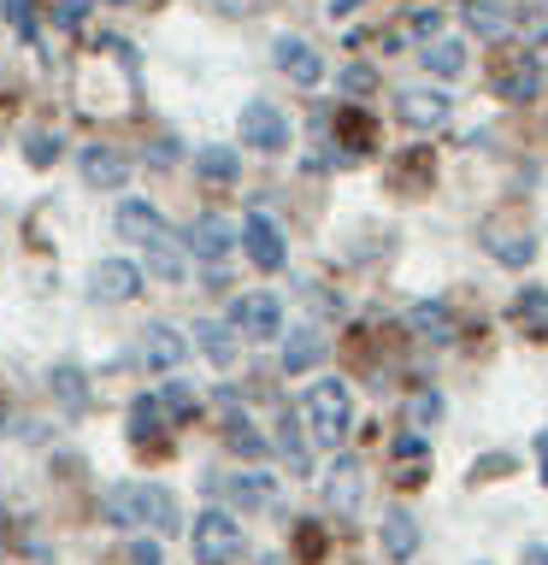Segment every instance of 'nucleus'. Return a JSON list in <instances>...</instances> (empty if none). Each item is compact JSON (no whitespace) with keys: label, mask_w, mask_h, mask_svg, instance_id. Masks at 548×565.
Returning a JSON list of instances; mask_svg holds the SVG:
<instances>
[{"label":"nucleus","mask_w":548,"mask_h":565,"mask_svg":"<svg viewBox=\"0 0 548 565\" xmlns=\"http://www.w3.org/2000/svg\"><path fill=\"white\" fill-rule=\"evenodd\" d=\"M101 512L118 530H154V536H177L183 530V507L166 483H113L101 489Z\"/></svg>","instance_id":"nucleus-1"},{"label":"nucleus","mask_w":548,"mask_h":565,"mask_svg":"<svg viewBox=\"0 0 548 565\" xmlns=\"http://www.w3.org/2000/svg\"><path fill=\"white\" fill-rule=\"evenodd\" d=\"M301 418H307V436L318 441V448H342L348 430H354V395L342 377H318L307 395H301Z\"/></svg>","instance_id":"nucleus-2"},{"label":"nucleus","mask_w":548,"mask_h":565,"mask_svg":"<svg viewBox=\"0 0 548 565\" xmlns=\"http://www.w3.org/2000/svg\"><path fill=\"white\" fill-rule=\"evenodd\" d=\"M189 547H194V565H236L247 554V536H242V519L230 507H207L194 512L189 524Z\"/></svg>","instance_id":"nucleus-3"},{"label":"nucleus","mask_w":548,"mask_h":565,"mask_svg":"<svg viewBox=\"0 0 548 565\" xmlns=\"http://www.w3.org/2000/svg\"><path fill=\"white\" fill-rule=\"evenodd\" d=\"M230 330H236L242 342H277L283 335V300L272 289L242 295L236 307H230Z\"/></svg>","instance_id":"nucleus-4"},{"label":"nucleus","mask_w":548,"mask_h":565,"mask_svg":"<svg viewBox=\"0 0 548 565\" xmlns=\"http://www.w3.org/2000/svg\"><path fill=\"white\" fill-rule=\"evenodd\" d=\"M396 118L407 130H442V124L454 118V95L436 83H419V88H401L396 95Z\"/></svg>","instance_id":"nucleus-5"},{"label":"nucleus","mask_w":548,"mask_h":565,"mask_svg":"<svg viewBox=\"0 0 548 565\" xmlns=\"http://www.w3.org/2000/svg\"><path fill=\"white\" fill-rule=\"evenodd\" d=\"M242 254L260 265V271H283L289 265V242H283V224L272 218V212H247L242 218Z\"/></svg>","instance_id":"nucleus-6"},{"label":"nucleus","mask_w":548,"mask_h":565,"mask_svg":"<svg viewBox=\"0 0 548 565\" xmlns=\"http://www.w3.org/2000/svg\"><path fill=\"white\" fill-rule=\"evenodd\" d=\"M236 130H242V148H254V153H283V148H289V136H295L289 118H283L272 100H247Z\"/></svg>","instance_id":"nucleus-7"},{"label":"nucleus","mask_w":548,"mask_h":565,"mask_svg":"<svg viewBox=\"0 0 548 565\" xmlns=\"http://www.w3.org/2000/svg\"><path fill=\"white\" fill-rule=\"evenodd\" d=\"M366 501V466L354 454H336L330 471H325V507L336 512V519H354Z\"/></svg>","instance_id":"nucleus-8"},{"label":"nucleus","mask_w":548,"mask_h":565,"mask_svg":"<svg viewBox=\"0 0 548 565\" xmlns=\"http://www.w3.org/2000/svg\"><path fill=\"white\" fill-rule=\"evenodd\" d=\"M212 494H224L230 512H260L277 501V477L272 471H230V477H212Z\"/></svg>","instance_id":"nucleus-9"},{"label":"nucleus","mask_w":548,"mask_h":565,"mask_svg":"<svg viewBox=\"0 0 548 565\" xmlns=\"http://www.w3.org/2000/svg\"><path fill=\"white\" fill-rule=\"evenodd\" d=\"M136 360L148 371H166V377H171V371L189 360V335L177 324H166V318H154V324L141 330V342H136Z\"/></svg>","instance_id":"nucleus-10"},{"label":"nucleus","mask_w":548,"mask_h":565,"mask_svg":"<svg viewBox=\"0 0 548 565\" xmlns=\"http://www.w3.org/2000/svg\"><path fill=\"white\" fill-rule=\"evenodd\" d=\"M272 65H277L289 83H301V88H318V83H325V53H318L313 42H301V35H277V42H272Z\"/></svg>","instance_id":"nucleus-11"},{"label":"nucleus","mask_w":548,"mask_h":565,"mask_svg":"<svg viewBox=\"0 0 548 565\" xmlns=\"http://www.w3.org/2000/svg\"><path fill=\"white\" fill-rule=\"evenodd\" d=\"M88 295H95V300H136L141 295V265L136 259H95V271H88Z\"/></svg>","instance_id":"nucleus-12"},{"label":"nucleus","mask_w":548,"mask_h":565,"mask_svg":"<svg viewBox=\"0 0 548 565\" xmlns=\"http://www.w3.org/2000/svg\"><path fill=\"white\" fill-rule=\"evenodd\" d=\"M242 242V230L230 224V218H194L189 224V236H183V247L194 259H207V265H219V259H230V247Z\"/></svg>","instance_id":"nucleus-13"},{"label":"nucleus","mask_w":548,"mask_h":565,"mask_svg":"<svg viewBox=\"0 0 548 565\" xmlns=\"http://www.w3.org/2000/svg\"><path fill=\"white\" fill-rule=\"evenodd\" d=\"M407 330H413L419 342H431V348H449L460 324H454L449 300H413V307H407Z\"/></svg>","instance_id":"nucleus-14"},{"label":"nucleus","mask_w":548,"mask_h":565,"mask_svg":"<svg viewBox=\"0 0 548 565\" xmlns=\"http://www.w3.org/2000/svg\"><path fill=\"white\" fill-rule=\"evenodd\" d=\"M378 542H383V559L407 565V559L419 554V542H424V536H419V519H413L407 507H389L383 524H378Z\"/></svg>","instance_id":"nucleus-15"},{"label":"nucleus","mask_w":548,"mask_h":565,"mask_svg":"<svg viewBox=\"0 0 548 565\" xmlns=\"http://www.w3.org/2000/svg\"><path fill=\"white\" fill-rule=\"evenodd\" d=\"M495 95L513 100V106L537 100V95H542V65L530 60V53H519V60H507L502 71H495Z\"/></svg>","instance_id":"nucleus-16"},{"label":"nucleus","mask_w":548,"mask_h":565,"mask_svg":"<svg viewBox=\"0 0 548 565\" xmlns=\"http://www.w3.org/2000/svg\"><path fill=\"white\" fill-rule=\"evenodd\" d=\"M484 236H489L484 247H489V254L502 259V265H513V271H525V265L537 259V230H530V224H519V230H502V224H489Z\"/></svg>","instance_id":"nucleus-17"},{"label":"nucleus","mask_w":548,"mask_h":565,"mask_svg":"<svg viewBox=\"0 0 548 565\" xmlns=\"http://www.w3.org/2000/svg\"><path fill=\"white\" fill-rule=\"evenodd\" d=\"M419 65L431 71L436 83H454L460 71H466V42H460V35H431L424 53H419Z\"/></svg>","instance_id":"nucleus-18"},{"label":"nucleus","mask_w":548,"mask_h":565,"mask_svg":"<svg viewBox=\"0 0 548 565\" xmlns=\"http://www.w3.org/2000/svg\"><path fill=\"white\" fill-rule=\"evenodd\" d=\"M224 448L242 454V459H265V436L254 430V418H247L230 395H224Z\"/></svg>","instance_id":"nucleus-19"},{"label":"nucleus","mask_w":548,"mask_h":565,"mask_svg":"<svg viewBox=\"0 0 548 565\" xmlns=\"http://www.w3.org/2000/svg\"><path fill=\"white\" fill-rule=\"evenodd\" d=\"M318 360H325V335H318L313 324L283 330V371H289V377H301V371H313Z\"/></svg>","instance_id":"nucleus-20"},{"label":"nucleus","mask_w":548,"mask_h":565,"mask_svg":"<svg viewBox=\"0 0 548 565\" xmlns=\"http://www.w3.org/2000/svg\"><path fill=\"white\" fill-rule=\"evenodd\" d=\"M148 247V271L159 277V282H183L189 277V259H183V242L171 236V230H159L154 242H141Z\"/></svg>","instance_id":"nucleus-21"},{"label":"nucleus","mask_w":548,"mask_h":565,"mask_svg":"<svg viewBox=\"0 0 548 565\" xmlns=\"http://www.w3.org/2000/svg\"><path fill=\"white\" fill-rule=\"evenodd\" d=\"M124 177H130V166L106 148V141H95V148H83V183L88 189H124Z\"/></svg>","instance_id":"nucleus-22"},{"label":"nucleus","mask_w":548,"mask_h":565,"mask_svg":"<svg viewBox=\"0 0 548 565\" xmlns=\"http://www.w3.org/2000/svg\"><path fill=\"white\" fill-rule=\"evenodd\" d=\"M194 348H201L219 371L236 365V330H230V318H224V324H219V318H201V324H194Z\"/></svg>","instance_id":"nucleus-23"},{"label":"nucleus","mask_w":548,"mask_h":565,"mask_svg":"<svg viewBox=\"0 0 548 565\" xmlns=\"http://www.w3.org/2000/svg\"><path fill=\"white\" fill-rule=\"evenodd\" d=\"M194 177L212 183V189H230L242 177V153L236 148H201V153H194Z\"/></svg>","instance_id":"nucleus-24"},{"label":"nucleus","mask_w":548,"mask_h":565,"mask_svg":"<svg viewBox=\"0 0 548 565\" xmlns=\"http://www.w3.org/2000/svg\"><path fill=\"white\" fill-rule=\"evenodd\" d=\"M466 30H472V35H484V42H507L513 18H507L502 0H466Z\"/></svg>","instance_id":"nucleus-25"},{"label":"nucleus","mask_w":548,"mask_h":565,"mask_svg":"<svg viewBox=\"0 0 548 565\" xmlns=\"http://www.w3.org/2000/svg\"><path fill=\"white\" fill-rule=\"evenodd\" d=\"M389 454H396V466H401V483H424V466H431V441H424V430H401Z\"/></svg>","instance_id":"nucleus-26"},{"label":"nucleus","mask_w":548,"mask_h":565,"mask_svg":"<svg viewBox=\"0 0 548 565\" xmlns=\"http://www.w3.org/2000/svg\"><path fill=\"white\" fill-rule=\"evenodd\" d=\"M159 230H166L159 206H148V201H124V206H118V236H124V242H154Z\"/></svg>","instance_id":"nucleus-27"},{"label":"nucleus","mask_w":548,"mask_h":565,"mask_svg":"<svg viewBox=\"0 0 548 565\" xmlns=\"http://www.w3.org/2000/svg\"><path fill=\"white\" fill-rule=\"evenodd\" d=\"M166 430H171V418H166V406H159V395H136L130 401V436L148 441V436H166Z\"/></svg>","instance_id":"nucleus-28"},{"label":"nucleus","mask_w":548,"mask_h":565,"mask_svg":"<svg viewBox=\"0 0 548 565\" xmlns=\"http://www.w3.org/2000/svg\"><path fill=\"white\" fill-rule=\"evenodd\" d=\"M513 324H525V335H548V289L513 295Z\"/></svg>","instance_id":"nucleus-29"},{"label":"nucleus","mask_w":548,"mask_h":565,"mask_svg":"<svg viewBox=\"0 0 548 565\" xmlns=\"http://www.w3.org/2000/svg\"><path fill=\"white\" fill-rule=\"evenodd\" d=\"M159 406H166V418H171V424H189V418H194V406H201V395H194V383L166 377V383H159Z\"/></svg>","instance_id":"nucleus-30"},{"label":"nucleus","mask_w":548,"mask_h":565,"mask_svg":"<svg viewBox=\"0 0 548 565\" xmlns=\"http://www.w3.org/2000/svg\"><path fill=\"white\" fill-rule=\"evenodd\" d=\"M53 395H60L65 413H88V388L77 365H53Z\"/></svg>","instance_id":"nucleus-31"},{"label":"nucleus","mask_w":548,"mask_h":565,"mask_svg":"<svg viewBox=\"0 0 548 565\" xmlns=\"http://www.w3.org/2000/svg\"><path fill=\"white\" fill-rule=\"evenodd\" d=\"M277 454L289 459V471H295V477L313 466V454H307V436H301V424H295L289 413H283V424H277Z\"/></svg>","instance_id":"nucleus-32"},{"label":"nucleus","mask_w":548,"mask_h":565,"mask_svg":"<svg viewBox=\"0 0 548 565\" xmlns=\"http://www.w3.org/2000/svg\"><path fill=\"white\" fill-rule=\"evenodd\" d=\"M519 30L530 47H548V0H530V7L519 12Z\"/></svg>","instance_id":"nucleus-33"},{"label":"nucleus","mask_w":548,"mask_h":565,"mask_svg":"<svg viewBox=\"0 0 548 565\" xmlns=\"http://www.w3.org/2000/svg\"><path fill=\"white\" fill-rule=\"evenodd\" d=\"M24 159H30V166H35V171H48V166H53V159H60V136H48V130H35V136L24 141Z\"/></svg>","instance_id":"nucleus-34"},{"label":"nucleus","mask_w":548,"mask_h":565,"mask_svg":"<svg viewBox=\"0 0 548 565\" xmlns=\"http://www.w3.org/2000/svg\"><path fill=\"white\" fill-rule=\"evenodd\" d=\"M0 12H7V24L24 35V42H35V12H30V0H0Z\"/></svg>","instance_id":"nucleus-35"},{"label":"nucleus","mask_w":548,"mask_h":565,"mask_svg":"<svg viewBox=\"0 0 548 565\" xmlns=\"http://www.w3.org/2000/svg\"><path fill=\"white\" fill-rule=\"evenodd\" d=\"M436 418H442V395H436V388H424V395L413 401V424H407V430H431Z\"/></svg>","instance_id":"nucleus-36"},{"label":"nucleus","mask_w":548,"mask_h":565,"mask_svg":"<svg viewBox=\"0 0 548 565\" xmlns=\"http://www.w3.org/2000/svg\"><path fill=\"white\" fill-rule=\"evenodd\" d=\"M407 35H413V42H431V35H442V7L413 12V18H407Z\"/></svg>","instance_id":"nucleus-37"},{"label":"nucleus","mask_w":548,"mask_h":565,"mask_svg":"<svg viewBox=\"0 0 548 565\" xmlns=\"http://www.w3.org/2000/svg\"><path fill=\"white\" fill-rule=\"evenodd\" d=\"M336 83H342V95H371V88H378V77H371V65H348Z\"/></svg>","instance_id":"nucleus-38"},{"label":"nucleus","mask_w":548,"mask_h":565,"mask_svg":"<svg viewBox=\"0 0 548 565\" xmlns=\"http://www.w3.org/2000/svg\"><path fill=\"white\" fill-rule=\"evenodd\" d=\"M130 565H166L159 542H130Z\"/></svg>","instance_id":"nucleus-39"},{"label":"nucleus","mask_w":548,"mask_h":565,"mask_svg":"<svg viewBox=\"0 0 548 565\" xmlns=\"http://www.w3.org/2000/svg\"><path fill=\"white\" fill-rule=\"evenodd\" d=\"M88 7H95V0H60V24H83Z\"/></svg>","instance_id":"nucleus-40"},{"label":"nucleus","mask_w":548,"mask_h":565,"mask_svg":"<svg viewBox=\"0 0 548 565\" xmlns=\"http://www.w3.org/2000/svg\"><path fill=\"white\" fill-rule=\"evenodd\" d=\"M360 7H366V0H330L325 12H330V18H354V12H360Z\"/></svg>","instance_id":"nucleus-41"},{"label":"nucleus","mask_w":548,"mask_h":565,"mask_svg":"<svg viewBox=\"0 0 548 565\" xmlns=\"http://www.w3.org/2000/svg\"><path fill=\"white\" fill-rule=\"evenodd\" d=\"M537 466H542V483H548V430L537 436Z\"/></svg>","instance_id":"nucleus-42"},{"label":"nucleus","mask_w":548,"mask_h":565,"mask_svg":"<svg viewBox=\"0 0 548 565\" xmlns=\"http://www.w3.org/2000/svg\"><path fill=\"white\" fill-rule=\"evenodd\" d=\"M525 565H548V554L542 547H525Z\"/></svg>","instance_id":"nucleus-43"},{"label":"nucleus","mask_w":548,"mask_h":565,"mask_svg":"<svg viewBox=\"0 0 548 565\" xmlns=\"http://www.w3.org/2000/svg\"><path fill=\"white\" fill-rule=\"evenodd\" d=\"M224 7H230V12H247V7H254V0H224Z\"/></svg>","instance_id":"nucleus-44"},{"label":"nucleus","mask_w":548,"mask_h":565,"mask_svg":"<svg viewBox=\"0 0 548 565\" xmlns=\"http://www.w3.org/2000/svg\"><path fill=\"white\" fill-rule=\"evenodd\" d=\"M0 536H7V507H0Z\"/></svg>","instance_id":"nucleus-45"}]
</instances>
